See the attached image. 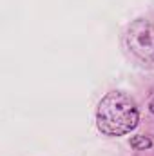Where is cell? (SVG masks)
<instances>
[{
  "label": "cell",
  "mask_w": 154,
  "mask_h": 156,
  "mask_svg": "<svg viewBox=\"0 0 154 156\" xmlns=\"http://www.w3.org/2000/svg\"><path fill=\"white\" fill-rule=\"evenodd\" d=\"M138 107L131 96L125 93H109L102 98L96 113L98 129L109 136H121L131 133L138 125Z\"/></svg>",
  "instance_id": "6da1fadb"
},
{
  "label": "cell",
  "mask_w": 154,
  "mask_h": 156,
  "mask_svg": "<svg viewBox=\"0 0 154 156\" xmlns=\"http://www.w3.org/2000/svg\"><path fill=\"white\" fill-rule=\"evenodd\" d=\"M131 145L134 149H149L152 145V142L149 138H145V136H132L131 138Z\"/></svg>",
  "instance_id": "7a4b0ae2"
}]
</instances>
